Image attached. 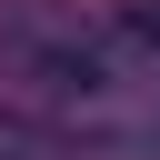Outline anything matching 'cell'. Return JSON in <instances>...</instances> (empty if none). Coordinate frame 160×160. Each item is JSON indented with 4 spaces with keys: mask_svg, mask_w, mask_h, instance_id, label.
Listing matches in <instances>:
<instances>
[{
    "mask_svg": "<svg viewBox=\"0 0 160 160\" xmlns=\"http://www.w3.org/2000/svg\"><path fill=\"white\" fill-rule=\"evenodd\" d=\"M100 30L130 80H160V0H100Z\"/></svg>",
    "mask_w": 160,
    "mask_h": 160,
    "instance_id": "cell-1",
    "label": "cell"
},
{
    "mask_svg": "<svg viewBox=\"0 0 160 160\" xmlns=\"http://www.w3.org/2000/svg\"><path fill=\"white\" fill-rule=\"evenodd\" d=\"M0 160H70L60 130H40L30 110H0Z\"/></svg>",
    "mask_w": 160,
    "mask_h": 160,
    "instance_id": "cell-2",
    "label": "cell"
}]
</instances>
